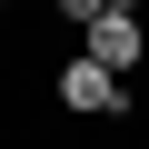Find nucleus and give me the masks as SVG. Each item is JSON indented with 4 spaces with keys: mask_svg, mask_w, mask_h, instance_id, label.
Here are the masks:
<instances>
[{
    "mask_svg": "<svg viewBox=\"0 0 149 149\" xmlns=\"http://www.w3.org/2000/svg\"><path fill=\"white\" fill-rule=\"evenodd\" d=\"M50 100H60V119H129V80L109 60H90V50L50 70Z\"/></svg>",
    "mask_w": 149,
    "mask_h": 149,
    "instance_id": "obj_1",
    "label": "nucleus"
},
{
    "mask_svg": "<svg viewBox=\"0 0 149 149\" xmlns=\"http://www.w3.org/2000/svg\"><path fill=\"white\" fill-rule=\"evenodd\" d=\"M80 50H90V60H109L119 80H129V70L149 60V20H139V10H109V20H90V30H80Z\"/></svg>",
    "mask_w": 149,
    "mask_h": 149,
    "instance_id": "obj_2",
    "label": "nucleus"
},
{
    "mask_svg": "<svg viewBox=\"0 0 149 149\" xmlns=\"http://www.w3.org/2000/svg\"><path fill=\"white\" fill-rule=\"evenodd\" d=\"M50 20H70V30H90V20H109V0H50Z\"/></svg>",
    "mask_w": 149,
    "mask_h": 149,
    "instance_id": "obj_3",
    "label": "nucleus"
},
{
    "mask_svg": "<svg viewBox=\"0 0 149 149\" xmlns=\"http://www.w3.org/2000/svg\"><path fill=\"white\" fill-rule=\"evenodd\" d=\"M109 10H149V0H109Z\"/></svg>",
    "mask_w": 149,
    "mask_h": 149,
    "instance_id": "obj_4",
    "label": "nucleus"
},
{
    "mask_svg": "<svg viewBox=\"0 0 149 149\" xmlns=\"http://www.w3.org/2000/svg\"><path fill=\"white\" fill-rule=\"evenodd\" d=\"M0 10H10V0H0Z\"/></svg>",
    "mask_w": 149,
    "mask_h": 149,
    "instance_id": "obj_5",
    "label": "nucleus"
}]
</instances>
